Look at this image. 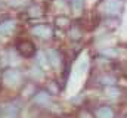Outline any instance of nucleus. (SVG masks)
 <instances>
[{
    "mask_svg": "<svg viewBox=\"0 0 127 118\" xmlns=\"http://www.w3.org/2000/svg\"><path fill=\"white\" fill-rule=\"evenodd\" d=\"M102 93L105 94L106 99L109 100H118L121 96H123V90L118 87L117 84H112V86H106V87L102 88Z\"/></svg>",
    "mask_w": 127,
    "mask_h": 118,
    "instance_id": "9",
    "label": "nucleus"
},
{
    "mask_svg": "<svg viewBox=\"0 0 127 118\" xmlns=\"http://www.w3.org/2000/svg\"><path fill=\"white\" fill-rule=\"evenodd\" d=\"M117 75L112 74V72H102L97 75L96 78V83L102 87H106V86H112V84H117Z\"/></svg>",
    "mask_w": 127,
    "mask_h": 118,
    "instance_id": "10",
    "label": "nucleus"
},
{
    "mask_svg": "<svg viewBox=\"0 0 127 118\" xmlns=\"http://www.w3.org/2000/svg\"><path fill=\"white\" fill-rule=\"evenodd\" d=\"M16 25L18 24H16V21L13 18H7V19L0 21V35H3V37L10 35L12 32H15Z\"/></svg>",
    "mask_w": 127,
    "mask_h": 118,
    "instance_id": "8",
    "label": "nucleus"
},
{
    "mask_svg": "<svg viewBox=\"0 0 127 118\" xmlns=\"http://www.w3.org/2000/svg\"><path fill=\"white\" fill-rule=\"evenodd\" d=\"M46 52V56H47V62H49V66L53 68V69H59L62 66L64 62V56L62 52L59 49H55V47H49V49H44Z\"/></svg>",
    "mask_w": 127,
    "mask_h": 118,
    "instance_id": "5",
    "label": "nucleus"
},
{
    "mask_svg": "<svg viewBox=\"0 0 127 118\" xmlns=\"http://www.w3.org/2000/svg\"><path fill=\"white\" fill-rule=\"evenodd\" d=\"M93 115L95 118H117V111L112 105L108 103H102L93 108Z\"/></svg>",
    "mask_w": 127,
    "mask_h": 118,
    "instance_id": "7",
    "label": "nucleus"
},
{
    "mask_svg": "<svg viewBox=\"0 0 127 118\" xmlns=\"http://www.w3.org/2000/svg\"><path fill=\"white\" fill-rule=\"evenodd\" d=\"M56 25L58 27H69L71 25V21L68 16H58L56 18Z\"/></svg>",
    "mask_w": 127,
    "mask_h": 118,
    "instance_id": "14",
    "label": "nucleus"
},
{
    "mask_svg": "<svg viewBox=\"0 0 127 118\" xmlns=\"http://www.w3.org/2000/svg\"><path fill=\"white\" fill-rule=\"evenodd\" d=\"M16 52L21 58L25 59H31L35 56L37 53V49H35V44L32 43L31 40H27V38H22L16 43Z\"/></svg>",
    "mask_w": 127,
    "mask_h": 118,
    "instance_id": "4",
    "label": "nucleus"
},
{
    "mask_svg": "<svg viewBox=\"0 0 127 118\" xmlns=\"http://www.w3.org/2000/svg\"><path fill=\"white\" fill-rule=\"evenodd\" d=\"M31 34L40 40H50L53 35V28L50 24H35L31 27Z\"/></svg>",
    "mask_w": 127,
    "mask_h": 118,
    "instance_id": "6",
    "label": "nucleus"
},
{
    "mask_svg": "<svg viewBox=\"0 0 127 118\" xmlns=\"http://www.w3.org/2000/svg\"><path fill=\"white\" fill-rule=\"evenodd\" d=\"M31 102L37 108H50L53 105V94L47 88H38L35 93H32Z\"/></svg>",
    "mask_w": 127,
    "mask_h": 118,
    "instance_id": "3",
    "label": "nucleus"
},
{
    "mask_svg": "<svg viewBox=\"0 0 127 118\" xmlns=\"http://www.w3.org/2000/svg\"><path fill=\"white\" fill-rule=\"evenodd\" d=\"M78 118H95V115H93L92 111H89V109H83V111H80Z\"/></svg>",
    "mask_w": 127,
    "mask_h": 118,
    "instance_id": "15",
    "label": "nucleus"
},
{
    "mask_svg": "<svg viewBox=\"0 0 127 118\" xmlns=\"http://www.w3.org/2000/svg\"><path fill=\"white\" fill-rule=\"evenodd\" d=\"M84 4H86V0H68V6H69L71 12L75 13V15L83 13V10H84Z\"/></svg>",
    "mask_w": 127,
    "mask_h": 118,
    "instance_id": "13",
    "label": "nucleus"
},
{
    "mask_svg": "<svg viewBox=\"0 0 127 118\" xmlns=\"http://www.w3.org/2000/svg\"><path fill=\"white\" fill-rule=\"evenodd\" d=\"M0 118H4V105H0Z\"/></svg>",
    "mask_w": 127,
    "mask_h": 118,
    "instance_id": "16",
    "label": "nucleus"
},
{
    "mask_svg": "<svg viewBox=\"0 0 127 118\" xmlns=\"http://www.w3.org/2000/svg\"><path fill=\"white\" fill-rule=\"evenodd\" d=\"M21 112V103L12 100L4 105V118H18Z\"/></svg>",
    "mask_w": 127,
    "mask_h": 118,
    "instance_id": "11",
    "label": "nucleus"
},
{
    "mask_svg": "<svg viewBox=\"0 0 127 118\" xmlns=\"http://www.w3.org/2000/svg\"><path fill=\"white\" fill-rule=\"evenodd\" d=\"M126 0H100L97 12L103 18H120L124 12Z\"/></svg>",
    "mask_w": 127,
    "mask_h": 118,
    "instance_id": "1",
    "label": "nucleus"
},
{
    "mask_svg": "<svg viewBox=\"0 0 127 118\" xmlns=\"http://www.w3.org/2000/svg\"><path fill=\"white\" fill-rule=\"evenodd\" d=\"M3 7V0H0V9Z\"/></svg>",
    "mask_w": 127,
    "mask_h": 118,
    "instance_id": "17",
    "label": "nucleus"
},
{
    "mask_svg": "<svg viewBox=\"0 0 127 118\" xmlns=\"http://www.w3.org/2000/svg\"><path fill=\"white\" fill-rule=\"evenodd\" d=\"M121 118H127V115H124V117H121Z\"/></svg>",
    "mask_w": 127,
    "mask_h": 118,
    "instance_id": "18",
    "label": "nucleus"
},
{
    "mask_svg": "<svg viewBox=\"0 0 127 118\" xmlns=\"http://www.w3.org/2000/svg\"><path fill=\"white\" fill-rule=\"evenodd\" d=\"M83 34H84V31H83V27H81L80 24H71V25L68 27V37H69V40H72V41L81 40V38H83Z\"/></svg>",
    "mask_w": 127,
    "mask_h": 118,
    "instance_id": "12",
    "label": "nucleus"
},
{
    "mask_svg": "<svg viewBox=\"0 0 127 118\" xmlns=\"http://www.w3.org/2000/svg\"><path fill=\"white\" fill-rule=\"evenodd\" d=\"M0 81L7 88H18L24 84V72L18 68H6L0 75Z\"/></svg>",
    "mask_w": 127,
    "mask_h": 118,
    "instance_id": "2",
    "label": "nucleus"
}]
</instances>
